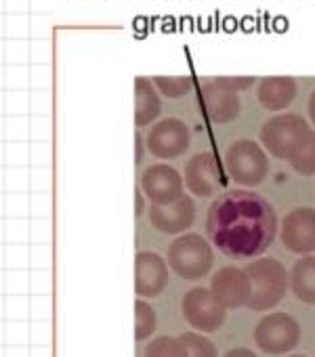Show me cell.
I'll return each instance as SVG.
<instances>
[{
    "label": "cell",
    "instance_id": "6da1fadb",
    "mask_svg": "<svg viewBox=\"0 0 315 357\" xmlns=\"http://www.w3.org/2000/svg\"><path fill=\"white\" fill-rule=\"evenodd\" d=\"M206 231L223 255L254 259L271 246L277 217L263 196L248 190H229L210 204Z\"/></svg>",
    "mask_w": 315,
    "mask_h": 357
},
{
    "label": "cell",
    "instance_id": "7a4b0ae2",
    "mask_svg": "<svg viewBox=\"0 0 315 357\" xmlns=\"http://www.w3.org/2000/svg\"><path fill=\"white\" fill-rule=\"evenodd\" d=\"M244 269L250 278V288H252L250 301L246 305L248 309L265 313L284 301L286 290L290 286V273L277 259L261 257L248 263Z\"/></svg>",
    "mask_w": 315,
    "mask_h": 357
},
{
    "label": "cell",
    "instance_id": "3957f363",
    "mask_svg": "<svg viewBox=\"0 0 315 357\" xmlns=\"http://www.w3.org/2000/svg\"><path fill=\"white\" fill-rule=\"evenodd\" d=\"M215 252L200 234H183L169 246V267L185 282H196L213 269Z\"/></svg>",
    "mask_w": 315,
    "mask_h": 357
},
{
    "label": "cell",
    "instance_id": "277c9868",
    "mask_svg": "<svg viewBox=\"0 0 315 357\" xmlns=\"http://www.w3.org/2000/svg\"><path fill=\"white\" fill-rule=\"evenodd\" d=\"M311 128L298 114H277L261 126L263 147L279 160H290L309 139Z\"/></svg>",
    "mask_w": 315,
    "mask_h": 357
},
{
    "label": "cell",
    "instance_id": "5b68a950",
    "mask_svg": "<svg viewBox=\"0 0 315 357\" xmlns=\"http://www.w3.org/2000/svg\"><path fill=\"white\" fill-rule=\"evenodd\" d=\"M225 166L233 181L244 188L261 185L269 172V160L265 147H261L252 139L233 141L225 151Z\"/></svg>",
    "mask_w": 315,
    "mask_h": 357
},
{
    "label": "cell",
    "instance_id": "8992f818",
    "mask_svg": "<svg viewBox=\"0 0 315 357\" xmlns=\"http://www.w3.org/2000/svg\"><path fill=\"white\" fill-rule=\"evenodd\" d=\"M254 342L269 355L290 353L300 342V326L290 313H267L254 326Z\"/></svg>",
    "mask_w": 315,
    "mask_h": 357
},
{
    "label": "cell",
    "instance_id": "52a82bcc",
    "mask_svg": "<svg viewBox=\"0 0 315 357\" xmlns=\"http://www.w3.org/2000/svg\"><path fill=\"white\" fill-rule=\"evenodd\" d=\"M181 313L196 332H217L225 324L227 309L217 301L210 288L196 286L185 292L181 301Z\"/></svg>",
    "mask_w": 315,
    "mask_h": 357
},
{
    "label": "cell",
    "instance_id": "ba28073f",
    "mask_svg": "<svg viewBox=\"0 0 315 357\" xmlns=\"http://www.w3.org/2000/svg\"><path fill=\"white\" fill-rule=\"evenodd\" d=\"M183 178L190 194L198 198H213L227 185L225 172L213 151H200L192 155L185 162Z\"/></svg>",
    "mask_w": 315,
    "mask_h": 357
},
{
    "label": "cell",
    "instance_id": "9c48e42d",
    "mask_svg": "<svg viewBox=\"0 0 315 357\" xmlns=\"http://www.w3.org/2000/svg\"><path fill=\"white\" fill-rule=\"evenodd\" d=\"M183 185L185 178L179 170L164 162L149 164L139 176V188L151 204H173L183 196Z\"/></svg>",
    "mask_w": 315,
    "mask_h": 357
},
{
    "label": "cell",
    "instance_id": "30bf717a",
    "mask_svg": "<svg viewBox=\"0 0 315 357\" xmlns=\"http://www.w3.org/2000/svg\"><path fill=\"white\" fill-rule=\"evenodd\" d=\"M190 128L179 118H164L147 132V149L158 160H175L190 147Z\"/></svg>",
    "mask_w": 315,
    "mask_h": 357
},
{
    "label": "cell",
    "instance_id": "8fae6325",
    "mask_svg": "<svg viewBox=\"0 0 315 357\" xmlns=\"http://www.w3.org/2000/svg\"><path fill=\"white\" fill-rule=\"evenodd\" d=\"M198 103H200L202 114L215 124H227V122L236 120V116L240 112L238 91L231 89L223 78L204 80L200 86Z\"/></svg>",
    "mask_w": 315,
    "mask_h": 357
},
{
    "label": "cell",
    "instance_id": "7c38bea8",
    "mask_svg": "<svg viewBox=\"0 0 315 357\" xmlns=\"http://www.w3.org/2000/svg\"><path fill=\"white\" fill-rule=\"evenodd\" d=\"M282 244L296 255H311L315 250V208L296 206L288 211L279 225Z\"/></svg>",
    "mask_w": 315,
    "mask_h": 357
},
{
    "label": "cell",
    "instance_id": "4fadbf2b",
    "mask_svg": "<svg viewBox=\"0 0 315 357\" xmlns=\"http://www.w3.org/2000/svg\"><path fill=\"white\" fill-rule=\"evenodd\" d=\"M169 284V261L158 252L141 250L135 257V292L139 298H155Z\"/></svg>",
    "mask_w": 315,
    "mask_h": 357
},
{
    "label": "cell",
    "instance_id": "5bb4252c",
    "mask_svg": "<svg viewBox=\"0 0 315 357\" xmlns=\"http://www.w3.org/2000/svg\"><path fill=\"white\" fill-rule=\"evenodd\" d=\"M250 278L246 269L227 265L221 267L210 280V292L225 309H240L250 301Z\"/></svg>",
    "mask_w": 315,
    "mask_h": 357
},
{
    "label": "cell",
    "instance_id": "9a60e30c",
    "mask_svg": "<svg viewBox=\"0 0 315 357\" xmlns=\"http://www.w3.org/2000/svg\"><path fill=\"white\" fill-rule=\"evenodd\" d=\"M147 217L158 231L179 236V234L192 229V225L196 221V204H194L192 196L183 194L173 204H164V206L151 204L147 211Z\"/></svg>",
    "mask_w": 315,
    "mask_h": 357
},
{
    "label": "cell",
    "instance_id": "2e32d148",
    "mask_svg": "<svg viewBox=\"0 0 315 357\" xmlns=\"http://www.w3.org/2000/svg\"><path fill=\"white\" fill-rule=\"evenodd\" d=\"M296 97V80L290 76H269L259 82L256 99L269 112L286 109Z\"/></svg>",
    "mask_w": 315,
    "mask_h": 357
},
{
    "label": "cell",
    "instance_id": "e0dca14e",
    "mask_svg": "<svg viewBox=\"0 0 315 357\" xmlns=\"http://www.w3.org/2000/svg\"><path fill=\"white\" fill-rule=\"evenodd\" d=\"M160 112H162V101L153 80L139 76L135 80V124L143 128L160 116Z\"/></svg>",
    "mask_w": 315,
    "mask_h": 357
},
{
    "label": "cell",
    "instance_id": "ac0fdd59",
    "mask_svg": "<svg viewBox=\"0 0 315 357\" xmlns=\"http://www.w3.org/2000/svg\"><path fill=\"white\" fill-rule=\"evenodd\" d=\"M290 290L307 305H315V257L305 255L290 269Z\"/></svg>",
    "mask_w": 315,
    "mask_h": 357
},
{
    "label": "cell",
    "instance_id": "d6986e66",
    "mask_svg": "<svg viewBox=\"0 0 315 357\" xmlns=\"http://www.w3.org/2000/svg\"><path fill=\"white\" fill-rule=\"evenodd\" d=\"M143 357H187L181 336H158L147 347Z\"/></svg>",
    "mask_w": 315,
    "mask_h": 357
},
{
    "label": "cell",
    "instance_id": "ffe728a7",
    "mask_svg": "<svg viewBox=\"0 0 315 357\" xmlns=\"http://www.w3.org/2000/svg\"><path fill=\"white\" fill-rule=\"evenodd\" d=\"M155 330V313L145 298L135 301V338L145 340Z\"/></svg>",
    "mask_w": 315,
    "mask_h": 357
},
{
    "label": "cell",
    "instance_id": "44dd1931",
    "mask_svg": "<svg viewBox=\"0 0 315 357\" xmlns=\"http://www.w3.org/2000/svg\"><path fill=\"white\" fill-rule=\"evenodd\" d=\"M288 162H290L292 170H296L298 174H305V176L315 174V130H311L309 139Z\"/></svg>",
    "mask_w": 315,
    "mask_h": 357
},
{
    "label": "cell",
    "instance_id": "7402d4cb",
    "mask_svg": "<svg viewBox=\"0 0 315 357\" xmlns=\"http://www.w3.org/2000/svg\"><path fill=\"white\" fill-rule=\"evenodd\" d=\"M181 340L187 349V357H219L217 344L200 332H183Z\"/></svg>",
    "mask_w": 315,
    "mask_h": 357
},
{
    "label": "cell",
    "instance_id": "603a6c76",
    "mask_svg": "<svg viewBox=\"0 0 315 357\" xmlns=\"http://www.w3.org/2000/svg\"><path fill=\"white\" fill-rule=\"evenodd\" d=\"M153 84L158 89V93L169 97V99H177L190 93L192 89V80L185 76H155Z\"/></svg>",
    "mask_w": 315,
    "mask_h": 357
},
{
    "label": "cell",
    "instance_id": "cb8c5ba5",
    "mask_svg": "<svg viewBox=\"0 0 315 357\" xmlns=\"http://www.w3.org/2000/svg\"><path fill=\"white\" fill-rule=\"evenodd\" d=\"M231 89H236V91H242V89H248L250 84H254V78H223Z\"/></svg>",
    "mask_w": 315,
    "mask_h": 357
},
{
    "label": "cell",
    "instance_id": "d4e9b609",
    "mask_svg": "<svg viewBox=\"0 0 315 357\" xmlns=\"http://www.w3.org/2000/svg\"><path fill=\"white\" fill-rule=\"evenodd\" d=\"M223 357H259V355L246 347H236V349H229Z\"/></svg>",
    "mask_w": 315,
    "mask_h": 357
},
{
    "label": "cell",
    "instance_id": "484cf974",
    "mask_svg": "<svg viewBox=\"0 0 315 357\" xmlns=\"http://www.w3.org/2000/svg\"><path fill=\"white\" fill-rule=\"evenodd\" d=\"M135 164H141V160H143V137H141V132H135Z\"/></svg>",
    "mask_w": 315,
    "mask_h": 357
},
{
    "label": "cell",
    "instance_id": "4316f807",
    "mask_svg": "<svg viewBox=\"0 0 315 357\" xmlns=\"http://www.w3.org/2000/svg\"><path fill=\"white\" fill-rule=\"evenodd\" d=\"M135 215L137 217L143 215V192H141V188H137V192H135Z\"/></svg>",
    "mask_w": 315,
    "mask_h": 357
},
{
    "label": "cell",
    "instance_id": "83f0119b",
    "mask_svg": "<svg viewBox=\"0 0 315 357\" xmlns=\"http://www.w3.org/2000/svg\"><path fill=\"white\" fill-rule=\"evenodd\" d=\"M307 112H309V118H311V122L315 124V91L309 95V101H307Z\"/></svg>",
    "mask_w": 315,
    "mask_h": 357
},
{
    "label": "cell",
    "instance_id": "f1b7e54d",
    "mask_svg": "<svg viewBox=\"0 0 315 357\" xmlns=\"http://www.w3.org/2000/svg\"><path fill=\"white\" fill-rule=\"evenodd\" d=\"M288 357H307V355H298V353H294V355H288Z\"/></svg>",
    "mask_w": 315,
    "mask_h": 357
}]
</instances>
